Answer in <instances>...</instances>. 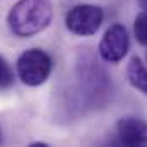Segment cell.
Wrapping results in <instances>:
<instances>
[{
    "mask_svg": "<svg viewBox=\"0 0 147 147\" xmlns=\"http://www.w3.org/2000/svg\"><path fill=\"white\" fill-rule=\"evenodd\" d=\"M53 19L51 0H19L9 12L10 31L19 38H29L45 31Z\"/></svg>",
    "mask_w": 147,
    "mask_h": 147,
    "instance_id": "cell-1",
    "label": "cell"
},
{
    "mask_svg": "<svg viewBox=\"0 0 147 147\" xmlns=\"http://www.w3.org/2000/svg\"><path fill=\"white\" fill-rule=\"evenodd\" d=\"M103 19H105V14H103L101 7L82 3V5L72 7L67 12L65 26H67V29L72 34H77V36H92L101 28Z\"/></svg>",
    "mask_w": 147,
    "mask_h": 147,
    "instance_id": "cell-3",
    "label": "cell"
},
{
    "mask_svg": "<svg viewBox=\"0 0 147 147\" xmlns=\"http://www.w3.org/2000/svg\"><path fill=\"white\" fill-rule=\"evenodd\" d=\"M116 134H118V142L121 146H147V121L142 118H134V116L121 118L116 123Z\"/></svg>",
    "mask_w": 147,
    "mask_h": 147,
    "instance_id": "cell-5",
    "label": "cell"
},
{
    "mask_svg": "<svg viewBox=\"0 0 147 147\" xmlns=\"http://www.w3.org/2000/svg\"><path fill=\"white\" fill-rule=\"evenodd\" d=\"M16 69H17V77L26 86L36 87L48 80L50 74L53 70V60L46 51L39 48H31L21 53V57L17 58Z\"/></svg>",
    "mask_w": 147,
    "mask_h": 147,
    "instance_id": "cell-2",
    "label": "cell"
},
{
    "mask_svg": "<svg viewBox=\"0 0 147 147\" xmlns=\"http://www.w3.org/2000/svg\"><path fill=\"white\" fill-rule=\"evenodd\" d=\"M134 33L135 38L140 45L147 46V10H144L142 14H139L135 17V22H134Z\"/></svg>",
    "mask_w": 147,
    "mask_h": 147,
    "instance_id": "cell-7",
    "label": "cell"
},
{
    "mask_svg": "<svg viewBox=\"0 0 147 147\" xmlns=\"http://www.w3.org/2000/svg\"><path fill=\"white\" fill-rule=\"evenodd\" d=\"M130 39L123 24H113L99 41V57L108 63H118L128 53Z\"/></svg>",
    "mask_w": 147,
    "mask_h": 147,
    "instance_id": "cell-4",
    "label": "cell"
},
{
    "mask_svg": "<svg viewBox=\"0 0 147 147\" xmlns=\"http://www.w3.org/2000/svg\"><path fill=\"white\" fill-rule=\"evenodd\" d=\"M12 82H14V74L10 70L9 63L5 62V58L0 57V89L9 87Z\"/></svg>",
    "mask_w": 147,
    "mask_h": 147,
    "instance_id": "cell-8",
    "label": "cell"
},
{
    "mask_svg": "<svg viewBox=\"0 0 147 147\" xmlns=\"http://www.w3.org/2000/svg\"><path fill=\"white\" fill-rule=\"evenodd\" d=\"M139 5H140V9L147 10V0H139Z\"/></svg>",
    "mask_w": 147,
    "mask_h": 147,
    "instance_id": "cell-9",
    "label": "cell"
},
{
    "mask_svg": "<svg viewBox=\"0 0 147 147\" xmlns=\"http://www.w3.org/2000/svg\"><path fill=\"white\" fill-rule=\"evenodd\" d=\"M127 75H128L132 87H135L137 91L147 96V67L139 57L130 58L128 67H127Z\"/></svg>",
    "mask_w": 147,
    "mask_h": 147,
    "instance_id": "cell-6",
    "label": "cell"
}]
</instances>
